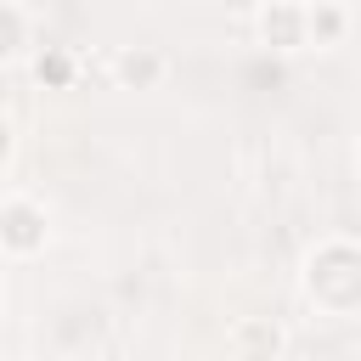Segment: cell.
Instances as JSON below:
<instances>
[{"mask_svg": "<svg viewBox=\"0 0 361 361\" xmlns=\"http://www.w3.org/2000/svg\"><path fill=\"white\" fill-rule=\"evenodd\" d=\"M293 28H299L293 11H265V34H276L282 45H293Z\"/></svg>", "mask_w": 361, "mask_h": 361, "instance_id": "1", "label": "cell"}, {"mask_svg": "<svg viewBox=\"0 0 361 361\" xmlns=\"http://www.w3.org/2000/svg\"><path fill=\"white\" fill-rule=\"evenodd\" d=\"M118 68H124V79H152V73H158V62H152V56H124Z\"/></svg>", "mask_w": 361, "mask_h": 361, "instance_id": "2", "label": "cell"}, {"mask_svg": "<svg viewBox=\"0 0 361 361\" xmlns=\"http://www.w3.org/2000/svg\"><path fill=\"white\" fill-rule=\"evenodd\" d=\"M17 23H23L17 11H0V56H6L11 45H17Z\"/></svg>", "mask_w": 361, "mask_h": 361, "instance_id": "3", "label": "cell"}]
</instances>
